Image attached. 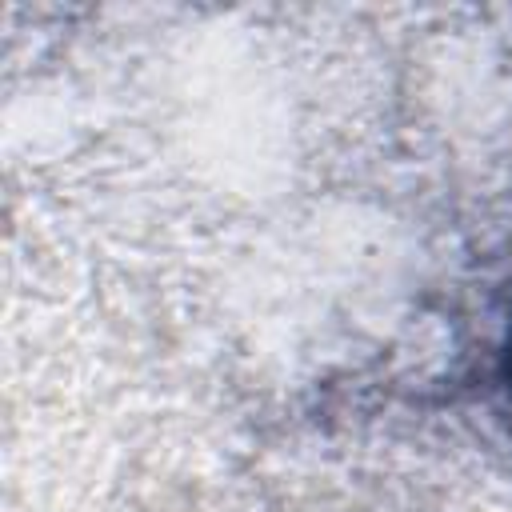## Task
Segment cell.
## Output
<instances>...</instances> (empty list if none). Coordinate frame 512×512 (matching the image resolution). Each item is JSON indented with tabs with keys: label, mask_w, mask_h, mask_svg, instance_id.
<instances>
[{
	"label": "cell",
	"mask_w": 512,
	"mask_h": 512,
	"mask_svg": "<svg viewBox=\"0 0 512 512\" xmlns=\"http://www.w3.org/2000/svg\"><path fill=\"white\" fill-rule=\"evenodd\" d=\"M504 376H508V388H512V332H508V352H504Z\"/></svg>",
	"instance_id": "cell-1"
}]
</instances>
